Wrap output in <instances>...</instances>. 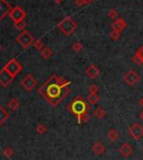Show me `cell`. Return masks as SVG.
I'll use <instances>...</instances> for the list:
<instances>
[{
    "label": "cell",
    "mask_w": 143,
    "mask_h": 160,
    "mask_svg": "<svg viewBox=\"0 0 143 160\" xmlns=\"http://www.w3.org/2000/svg\"><path fill=\"white\" fill-rule=\"evenodd\" d=\"M56 80H57V75H52L38 90V93L54 107L57 105L61 102V100L69 93L68 86L63 88L56 82Z\"/></svg>",
    "instance_id": "6da1fadb"
},
{
    "label": "cell",
    "mask_w": 143,
    "mask_h": 160,
    "mask_svg": "<svg viewBox=\"0 0 143 160\" xmlns=\"http://www.w3.org/2000/svg\"><path fill=\"white\" fill-rule=\"evenodd\" d=\"M22 71V65L17 58L9 59L6 65L0 71V85L6 88L8 86L12 80Z\"/></svg>",
    "instance_id": "7a4b0ae2"
},
{
    "label": "cell",
    "mask_w": 143,
    "mask_h": 160,
    "mask_svg": "<svg viewBox=\"0 0 143 160\" xmlns=\"http://www.w3.org/2000/svg\"><path fill=\"white\" fill-rule=\"evenodd\" d=\"M57 28L63 32L65 36H71L73 32L76 30L77 24L71 18V17H65L57 24Z\"/></svg>",
    "instance_id": "3957f363"
},
{
    "label": "cell",
    "mask_w": 143,
    "mask_h": 160,
    "mask_svg": "<svg viewBox=\"0 0 143 160\" xmlns=\"http://www.w3.org/2000/svg\"><path fill=\"white\" fill-rule=\"evenodd\" d=\"M69 111L73 114H75L77 118H80L81 115H83L86 110H87V105L85 103V101L83 100V98H75V100L69 104Z\"/></svg>",
    "instance_id": "277c9868"
},
{
    "label": "cell",
    "mask_w": 143,
    "mask_h": 160,
    "mask_svg": "<svg viewBox=\"0 0 143 160\" xmlns=\"http://www.w3.org/2000/svg\"><path fill=\"white\" fill-rule=\"evenodd\" d=\"M34 42H35L34 36L29 32H27V30H22L18 35V37L16 38V43H18V45H20L24 49H26L30 45H32Z\"/></svg>",
    "instance_id": "5b68a950"
},
{
    "label": "cell",
    "mask_w": 143,
    "mask_h": 160,
    "mask_svg": "<svg viewBox=\"0 0 143 160\" xmlns=\"http://www.w3.org/2000/svg\"><path fill=\"white\" fill-rule=\"evenodd\" d=\"M20 85L22 86L26 91L30 92L36 88V85H37V80H36L32 74H27L26 76L20 81Z\"/></svg>",
    "instance_id": "8992f818"
},
{
    "label": "cell",
    "mask_w": 143,
    "mask_h": 160,
    "mask_svg": "<svg viewBox=\"0 0 143 160\" xmlns=\"http://www.w3.org/2000/svg\"><path fill=\"white\" fill-rule=\"evenodd\" d=\"M8 16L13 22H20V20H25V18H26V12H25V10L21 8V7L17 6V7L11 9V11L9 12Z\"/></svg>",
    "instance_id": "52a82bcc"
},
{
    "label": "cell",
    "mask_w": 143,
    "mask_h": 160,
    "mask_svg": "<svg viewBox=\"0 0 143 160\" xmlns=\"http://www.w3.org/2000/svg\"><path fill=\"white\" fill-rule=\"evenodd\" d=\"M129 134L134 140H140L143 137V127L139 123H133L129 127Z\"/></svg>",
    "instance_id": "ba28073f"
},
{
    "label": "cell",
    "mask_w": 143,
    "mask_h": 160,
    "mask_svg": "<svg viewBox=\"0 0 143 160\" xmlns=\"http://www.w3.org/2000/svg\"><path fill=\"white\" fill-rule=\"evenodd\" d=\"M123 80H124V82L126 83L127 85L133 86L140 81V76H139V74L135 71L131 69V71L125 73L124 76H123Z\"/></svg>",
    "instance_id": "9c48e42d"
},
{
    "label": "cell",
    "mask_w": 143,
    "mask_h": 160,
    "mask_svg": "<svg viewBox=\"0 0 143 160\" xmlns=\"http://www.w3.org/2000/svg\"><path fill=\"white\" fill-rule=\"evenodd\" d=\"M119 151L124 158H129L133 155V152H134V148H133V146L131 143L125 142V143H123L122 146L120 147Z\"/></svg>",
    "instance_id": "30bf717a"
},
{
    "label": "cell",
    "mask_w": 143,
    "mask_h": 160,
    "mask_svg": "<svg viewBox=\"0 0 143 160\" xmlns=\"http://www.w3.org/2000/svg\"><path fill=\"white\" fill-rule=\"evenodd\" d=\"M12 7L9 2H7L6 0H0V20L5 18L7 15L11 11Z\"/></svg>",
    "instance_id": "8fae6325"
},
{
    "label": "cell",
    "mask_w": 143,
    "mask_h": 160,
    "mask_svg": "<svg viewBox=\"0 0 143 160\" xmlns=\"http://www.w3.org/2000/svg\"><path fill=\"white\" fill-rule=\"evenodd\" d=\"M92 151L94 152V155L96 156H102L105 152V147L104 144L100 141H96L95 143L92 146Z\"/></svg>",
    "instance_id": "7c38bea8"
},
{
    "label": "cell",
    "mask_w": 143,
    "mask_h": 160,
    "mask_svg": "<svg viewBox=\"0 0 143 160\" xmlns=\"http://www.w3.org/2000/svg\"><path fill=\"white\" fill-rule=\"evenodd\" d=\"M98 74H100V69L97 68V67L95 66V65L91 64L90 66L86 68V75H87L90 78H95L98 76Z\"/></svg>",
    "instance_id": "4fadbf2b"
},
{
    "label": "cell",
    "mask_w": 143,
    "mask_h": 160,
    "mask_svg": "<svg viewBox=\"0 0 143 160\" xmlns=\"http://www.w3.org/2000/svg\"><path fill=\"white\" fill-rule=\"evenodd\" d=\"M124 28H125V22L121 18L115 19V22L112 24V29L117 30V32H121V30L124 29Z\"/></svg>",
    "instance_id": "5bb4252c"
},
{
    "label": "cell",
    "mask_w": 143,
    "mask_h": 160,
    "mask_svg": "<svg viewBox=\"0 0 143 160\" xmlns=\"http://www.w3.org/2000/svg\"><path fill=\"white\" fill-rule=\"evenodd\" d=\"M9 117H10V115H9L8 111H7V110H6L3 107H1V105H0V127L5 124V122L8 120Z\"/></svg>",
    "instance_id": "9a60e30c"
},
{
    "label": "cell",
    "mask_w": 143,
    "mask_h": 160,
    "mask_svg": "<svg viewBox=\"0 0 143 160\" xmlns=\"http://www.w3.org/2000/svg\"><path fill=\"white\" fill-rule=\"evenodd\" d=\"M106 138L109 139L110 141H116L117 139L120 138V133L119 131L115 130V129H110L109 131H107V133H106Z\"/></svg>",
    "instance_id": "2e32d148"
},
{
    "label": "cell",
    "mask_w": 143,
    "mask_h": 160,
    "mask_svg": "<svg viewBox=\"0 0 143 160\" xmlns=\"http://www.w3.org/2000/svg\"><path fill=\"white\" fill-rule=\"evenodd\" d=\"M53 54L54 53H53V51H52V48L48 47V46H45V47L40 51V56H42V58H45V59L51 58V57L53 56Z\"/></svg>",
    "instance_id": "e0dca14e"
},
{
    "label": "cell",
    "mask_w": 143,
    "mask_h": 160,
    "mask_svg": "<svg viewBox=\"0 0 143 160\" xmlns=\"http://www.w3.org/2000/svg\"><path fill=\"white\" fill-rule=\"evenodd\" d=\"M7 107H8L11 111H16V110H18L19 107H20V103H19V101L17 99H11L10 101L7 102Z\"/></svg>",
    "instance_id": "ac0fdd59"
},
{
    "label": "cell",
    "mask_w": 143,
    "mask_h": 160,
    "mask_svg": "<svg viewBox=\"0 0 143 160\" xmlns=\"http://www.w3.org/2000/svg\"><path fill=\"white\" fill-rule=\"evenodd\" d=\"M93 114H94V117H95L96 119H103V118H105V115H106V111L103 109V108L98 107L95 109V111H94Z\"/></svg>",
    "instance_id": "d6986e66"
},
{
    "label": "cell",
    "mask_w": 143,
    "mask_h": 160,
    "mask_svg": "<svg viewBox=\"0 0 143 160\" xmlns=\"http://www.w3.org/2000/svg\"><path fill=\"white\" fill-rule=\"evenodd\" d=\"M98 101H100V96H98L97 94H88V96H87V102H88V104L93 105V104L97 103Z\"/></svg>",
    "instance_id": "ffe728a7"
},
{
    "label": "cell",
    "mask_w": 143,
    "mask_h": 160,
    "mask_svg": "<svg viewBox=\"0 0 143 160\" xmlns=\"http://www.w3.org/2000/svg\"><path fill=\"white\" fill-rule=\"evenodd\" d=\"M13 26H15V28H16L17 30H20V32H22V30H25V28H26L27 24L25 20H20V22H13Z\"/></svg>",
    "instance_id": "44dd1931"
},
{
    "label": "cell",
    "mask_w": 143,
    "mask_h": 160,
    "mask_svg": "<svg viewBox=\"0 0 143 160\" xmlns=\"http://www.w3.org/2000/svg\"><path fill=\"white\" fill-rule=\"evenodd\" d=\"M32 46H34L36 49H38V51H42V48L45 47V44H44V42H42V39H36L34 42V44H32Z\"/></svg>",
    "instance_id": "7402d4cb"
},
{
    "label": "cell",
    "mask_w": 143,
    "mask_h": 160,
    "mask_svg": "<svg viewBox=\"0 0 143 160\" xmlns=\"http://www.w3.org/2000/svg\"><path fill=\"white\" fill-rule=\"evenodd\" d=\"M36 132H37L38 134H45L46 132H47V128H46L45 124H38L37 127H36Z\"/></svg>",
    "instance_id": "603a6c76"
},
{
    "label": "cell",
    "mask_w": 143,
    "mask_h": 160,
    "mask_svg": "<svg viewBox=\"0 0 143 160\" xmlns=\"http://www.w3.org/2000/svg\"><path fill=\"white\" fill-rule=\"evenodd\" d=\"M82 48H83V46H82V44L81 43H78V42H75V43H73V45H72V49L74 52H81L82 51Z\"/></svg>",
    "instance_id": "cb8c5ba5"
},
{
    "label": "cell",
    "mask_w": 143,
    "mask_h": 160,
    "mask_svg": "<svg viewBox=\"0 0 143 160\" xmlns=\"http://www.w3.org/2000/svg\"><path fill=\"white\" fill-rule=\"evenodd\" d=\"M2 152H3V155H5L7 158L12 157V155H13V150L11 149V148H9V147H6L5 149H3Z\"/></svg>",
    "instance_id": "d4e9b609"
},
{
    "label": "cell",
    "mask_w": 143,
    "mask_h": 160,
    "mask_svg": "<svg viewBox=\"0 0 143 160\" xmlns=\"http://www.w3.org/2000/svg\"><path fill=\"white\" fill-rule=\"evenodd\" d=\"M88 121H90V115H88L86 112H85L84 114L81 115V117L78 118V122H80V123H82V122L86 123V122H88Z\"/></svg>",
    "instance_id": "484cf974"
},
{
    "label": "cell",
    "mask_w": 143,
    "mask_h": 160,
    "mask_svg": "<svg viewBox=\"0 0 143 160\" xmlns=\"http://www.w3.org/2000/svg\"><path fill=\"white\" fill-rule=\"evenodd\" d=\"M97 92H98L97 85H95V84L90 85V88H88V93L90 94H97Z\"/></svg>",
    "instance_id": "4316f807"
},
{
    "label": "cell",
    "mask_w": 143,
    "mask_h": 160,
    "mask_svg": "<svg viewBox=\"0 0 143 160\" xmlns=\"http://www.w3.org/2000/svg\"><path fill=\"white\" fill-rule=\"evenodd\" d=\"M119 36H120V32H117V30L112 29V32H111V39L116 40L117 38H119Z\"/></svg>",
    "instance_id": "83f0119b"
},
{
    "label": "cell",
    "mask_w": 143,
    "mask_h": 160,
    "mask_svg": "<svg viewBox=\"0 0 143 160\" xmlns=\"http://www.w3.org/2000/svg\"><path fill=\"white\" fill-rule=\"evenodd\" d=\"M93 0H76L77 6H84V5H88V3L92 2Z\"/></svg>",
    "instance_id": "f1b7e54d"
},
{
    "label": "cell",
    "mask_w": 143,
    "mask_h": 160,
    "mask_svg": "<svg viewBox=\"0 0 143 160\" xmlns=\"http://www.w3.org/2000/svg\"><path fill=\"white\" fill-rule=\"evenodd\" d=\"M109 17L110 18H112V19H116V17H117V11L116 10H114V9H112L111 11H109Z\"/></svg>",
    "instance_id": "f546056e"
},
{
    "label": "cell",
    "mask_w": 143,
    "mask_h": 160,
    "mask_svg": "<svg viewBox=\"0 0 143 160\" xmlns=\"http://www.w3.org/2000/svg\"><path fill=\"white\" fill-rule=\"evenodd\" d=\"M136 56H139V57H140V58H141V59H142V61H143V47L141 48L140 51L138 52V54H136Z\"/></svg>",
    "instance_id": "4dcf8cb0"
},
{
    "label": "cell",
    "mask_w": 143,
    "mask_h": 160,
    "mask_svg": "<svg viewBox=\"0 0 143 160\" xmlns=\"http://www.w3.org/2000/svg\"><path fill=\"white\" fill-rule=\"evenodd\" d=\"M139 105H140L141 108H143V98H141L140 101H139Z\"/></svg>",
    "instance_id": "1f68e13d"
},
{
    "label": "cell",
    "mask_w": 143,
    "mask_h": 160,
    "mask_svg": "<svg viewBox=\"0 0 143 160\" xmlns=\"http://www.w3.org/2000/svg\"><path fill=\"white\" fill-rule=\"evenodd\" d=\"M139 118H140V120L143 121V111H141V112L139 113Z\"/></svg>",
    "instance_id": "d6a6232c"
},
{
    "label": "cell",
    "mask_w": 143,
    "mask_h": 160,
    "mask_svg": "<svg viewBox=\"0 0 143 160\" xmlns=\"http://www.w3.org/2000/svg\"><path fill=\"white\" fill-rule=\"evenodd\" d=\"M63 0H54V2H56V3H61Z\"/></svg>",
    "instance_id": "836d02e7"
},
{
    "label": "cell",
    "mask_w": 143,
    "mask_h": 160,
    "mask_svg": "<svg viewBox=\"0 0 143 160\" xmlns=\"http://www.w3.org/2000/svg\"><path fill=\"white\" fill-rule=\"evenodd\" d=\"M1 49H2V47H1V45H0V52H1Z\"/></svg>",
    "instance_id": "e575fe53"
}]
</instances>
